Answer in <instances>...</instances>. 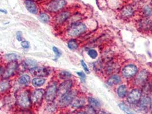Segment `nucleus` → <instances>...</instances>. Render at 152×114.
<instances>
[{"mask_svg": "<svg viewBox=\"0 0 152 114\" xmlns=\"http://www.w3.org/2000/svg\"><path fill=\"white\" fill-rule=\"evenodd\" d=\"M86 29V26L84 23H75L70 26L66 33L69 37H76L84 34Z\"/></svg>", "mask_w": 152, "mask_h": 114, "instance_id": "nucleus-1", "label": "nucleus"}, {"mask_svg": "<svg viewBox=\"0 0 152 114\" xmlns=\"http://www.w3.org/2000/svg\"><path fill=\"white\" fill-rule=\"evenodd\" d=\"M17 102L18 105L23 108H29L32 104L29 93L26 91H22L18 94Z\"/></svg>", "mask_w": 152, "mask_h": 114, "instance_id": "nucleus-2", "label": "nucleus"}, {"mask_svg": "<svg viewBox=\"0 0 152 114\" xmlns=\"http://www.w3.org/2000/svg\"><path fill=\"white\" fill-rule=\"evenodd\" d=\"M77 95V91L70 90L60 97L58 105L61 107H66L72 103Z\"/></svg>", "mask_w": 152, "mask_h": 114, "instance_id": "nucleus-3", "label": "nucleus"}, {"mask_svg": "<svg viewBox=\"0 0 152 114\" xmlns=\"http://www.w3.org/2000/svg\"><path fill=\"white\" fill-rule=\"evenodd\" d=\"M138 68L134 64H129L126 65L122 70V75L125 78H132L137 75Z\"/></svg>", "mask_w": 152, "mask_h": 114, "instance_id": "nucleus-4", "label": "nucleus"}, {"mask_svg": "<svg viewBox=\"0 0 152 114\" xmlns=\"http://www.w3.org/2000/svg\"><path fill=\"white\" fill-rule=\"evenodd\" d=\"M142 97V92L138 89H134L130 91L127 97L128 102L132 105H137Z\"/></svg>", "mask_w": 152, "mask_h": 114, "instance_id": "nucleus-5", "label": "nucleus"}, {"mask_svg": "<svg viewBox=\"0 0 152 114\" xmlns=\"http://www.w3.org/2000/svg\"><path fill=\"white\" fill-rule=\"evenodd\" d=\"M66 5L65 0H54L48 5L47 9L50 12H57L64 8Z\"/></svg>", "mask_w": 152, "mask_h": 114, "instance_id": "nucleus-6", "label": "nucleus"}, {"mask_svg": "<svg viewBox=\"0 0 152 114\" xmlns=\"http://www.w3.org/2000/svg\"><path fill=\"white\" fill-rule=\"evenodd\" d=\"M57 91L58 89L56 84L53 83L49 84L46 89L45 94L46 100L48 102L53 101L57 95Z\"/></svg>", "mask_w": 152, "mask_h": 114, "instance_id": "nucleus-7", "label": "nucleus"}, {"mask_svg": "<svg viewBox=\"0 0 152 114\" xmlns=\"http://www.w3.org/2000/svg\"><path fill=\"white\" fill-rule=\"evenodd\" d=\"M30 73L33 76L42 78L49 76L50 70L45 67H34L30 69Z\"/></svg>", "mask_w": 152, "mask_h": 114, "instance_id": "nucleus-8", "label": "nucleus"}, {"mask_svg": "<svg viewBox=\"0 0 152 114\" xmlns=\"http://www.w3.org/2000/svg\"><path fill=\"white\" fill-rule=\"evenodd\" d=\"M138 29L144 33H149L152 31V20L149 18H143L138 23Z\"/></svg>", "mask_w": 152, "mask_h": 114, "instance_id": "nucleus-9", "label": "nucleus"}, {"mask_svg": "<svg viewBox=\"0 0 152 114\" xmlns=\"http://www.w3.org/2000/svg\"><path fill=\"white\" fill-rule=\"evenodd\" d=\"M17 67L18 63L16 61L10 62L4 71L3 78L4 79H8L9 78L13 76V75L15 73V70L17 68Z\"/></svg>", "mask_w": 152, "mask_h": 114, "instance_id": "nucleus-10", "label": "nucleus"}, {"mask_svg": "<svg viewBox=\"0 0 152 114\" xmlns=\"http://www.w3.org/2000/svg\"><path fill=\"white\" fill-rule=\"evenodd\" d=\"M72 86H73V82L70 79L66 80L63 83H62L60 85L59 87L58 88L57 95H59L61 97L64 94L71 90Z\"/></svg>", "mask_w": 152, "mask_h": 114, "instance_id": "nucleus-11", "label": "nucleus"}, {"mask_svg": "<svg viewBox=\"0 0 152 114\" xmlns=\"http://www.w3.org/2000/svg\"><path fill=\"white\" fill-rule=\"evenodd\" d=\"M150 102L151 98L149 96L145 95L144 96L142 95L141 98L137 105L141 111L147 112L148 108L150 107Z\"/></svg>", "mask_w": 152, "mask_h": 114, "instance_id": "nucleus-12", "label": "nucleus"}, {"mask_svg": "<svg viewBox=\"0 0 152 114\" xmlns=\"http://www.w3.org/2000/svg\"><path fill=\"white\" fill-rule=\"evenodd\" d=\"M45 91L43 89H37L34 91L31 95V102L33 104H39L43 99Z\"/></svg>", "mask_w": 152, "mask_h": 114, "instance_id": "nucleus-13", "label": "nucleus"}, {"mask_svg": "<svg viewBox=\"0 0 152 114\" xmlns=\"http://www.w3.org/2000/svg\"><path fill=\"white\" fill-rule=\"evenodd\" d=\"M149 73L146 70L140 71L135 79V84L137 86H143L148 81Z\"/></svg>", "mask_w": 152, "mask_h": 114, "instance_id": "nucleus-14", "label": "nucleus"}, {"mask_svg": "<svg viewBox=\"0 0 152 114\" xmlns=\"http://www.w3.org/2000/svg\"><path fill=\"white\" fill-rule=\"evenodd\" d=\"M118 68V66H117V63L114 62V61H109L107 63L106 66H105V72L107 73V74H112L114 73L116 70Z\"/></svg>", "mask_w": 152, "mask_h": 114, "instance_id": "nucleus-15", "label": "nucleus"}, {"mask_svg": "<svg viewBox=\"0 0 152 114\" xmlns=\"http://www.w3.org/2000/svg\"><path fill=\"white\" fill-rule=\"evenodd\" d=\"M25 5L27 10L32 14H37L38 12V9L36 4L31 0H25Z\"/></svg>", "mask_w": 152, "mask_h": 114, "instance_id": "nucleus-16", "label": "nucleus"}, {"mask_svg": "<svg viewBox=\"0 0 152 114\" xmlns=\"http://www.w3.org/2000/svg\"><path fill=\"white\" fill-rule=\"evenodd\" d=\"M85 99L83 98V97H78L77 98L76 97L75 99L73 100V102H72L71 105L74 108H81L85 105Z\"/></svg>", "mask_w": 152, "mask_h": 114, "instance_id": "nucleus-17", "label": "nucleus"}, {"mask_svg": "<svg viewBox=\"0 0 152 114\" xmlns=\"http://www.w3.org/2000/svg\"><path fill=\"white\" fill-rule=\"evenodd\" d=\"M121 82V78L118 75H113L110 76L107 81V84L110 86H113L120 84Z\"/></svg>", "mask_w": 152, "mask_h": 114, "instance_id": "nucleus-18", "label": "nucleus"}, {"mask_svg": "<svg viewBox=\"0 0 152 114\" xmlns=\"http://www.w3.org/2000/svg\"><path fill=\"white\" fill-rule=\"evenodd\" d=\"M117 94L119 98H124L128 95V88L125 84H121L120 85L117 90Z\"/></svg>", "mask_w": 152, "mask_h": 114, "instance_id": "nucleus-19", "label": "nucleus"}, {"mask_svg": "<svg viewBox=\"0 0 152 114\" xmlns=\"http://www.w3.org/2000/svg\"><path fill=\"white\" fill-rule=\"evenodd\" d=\"M70 13L69 12H63L60 13L56 18V22L57 23H62L67 20L70 16Z\"/></svg>", "mask_w": 152, "mask_h": 114, "instance_id": "nucleus-20", "label": "nucleus"}, {"mask_svg": "<svg viewBox=\"0 0 152 114\" xmlns=\"http://www.w3.org/2000/svg\"><path fill=\"white\" fill-rule=\"evenodd\" d=\"M134 13V10L130 7H126L121 10V15L124 18H130L132 17Z\"/></svg>", "mask_w": 152, "mask_h": 114, "instance_id": "nucleus-21", "label": "nucleus"}, {"mask_svg": "<svg viewBox=\"0 0 152 114\" xmlns=\"http://www.w3.org/2000/svg\"><path fill=\"white\" fill-rule=\"evenodd\" d=\"M31 76L27 74H24L20 76L18 79L19 84L23 86H28L31 82Z\"/></svg>", "mask_w": 152, "mask_h": 114, "instance_id": "nucleus-22", "label": "nucleus"}, {"mask_svg": "<svg viewBox=\"0 0 152 114\" xmlns=\"http://www.w3.org/2000/svg\"><path fill=\"white\" fill-rule=\"evenodd\" d=\"M88 101L89 102V106L93 107L94 109L99 108L101 107V103L97 99L92 97H89L88 98Z\"/></svg>", "mask_w": 152, "mask_h": 114, "instance_id": "nucleus-23", "label": "nucleus"}, {"mask_svg": "<svg viewBox=\"0 0 152 114\" xmlns=\"http://www.w3.org/2000/svg\"><path fill=\"white\" fill-rule=\"evenodd\" d=\"M46 82V80L44 78L37 77L32 80V84L34 87H40L43 86Z\"/></svg>", "mask_w": 152, "mask_h": 114, "instance_id": "nucleus-24", "label": "nucleus"}, {"mask_svg": "<svg viewBox=\"0 0 152 114\" xmlns=\"http://www.w3.org/2000/svg\"><path fill=\"white\" fill-rule=\"evenodd\" d=\"M10 87V83L8 81L4 80L0 82V92L2 93L8 90Z\"/></svg>", "mask_w": 152, "mask_h": 114, "instance_id": "nucleus-25", "label": "nucleus"}, {"mask_svg": "<svg viewBox=\"0 0 152 114\" xmlns=\"http://www.w3.org/2000/svg\"><path fill=\"white\" fill-rule=\"evenodd\" d=\"M68 47L71 50H76L78 47V44L75 39H72L68 42Z\"/></svg>", "mask_w": 152, "mask_h": 114, "instance_id": "nucleus-26", "label": "nucleus"}, {"mask_svg": "<svg viewBox=\"0 0 152 114\" xmlns=\"http://www.w3.org/2000/svg\"><path fill=\"white\" fill-rule=\"evenodd\" d=\"M72 74L68 71L63 70L61 71L59 74V77L62 80H68L72 77Z\"/></svg>", "mask_w": 152, "mask_h": 114, "instance_id": "nucleus-27", "label": "nucleus"}, {"mask_svg": "<svg viewBox=\"0 0 152 114\" xmlns=\"http://www.w3.org/2000/svg\"><path fill=\"white\" fill-rule=\"evenodd\" d=\"M24 64L25 66L27 68H33L34 67H36V65H37V62L31 59H28L24 61Z\"/></svg>", "mask_w": 152, "mask_h": 114, "instance_id": "nucleus-28", "label": "nucleus"}, {"mask_svg": "<svg viewBox=\"0 0 152 114\" xmlns=\"http://www.w3.org/2000/svg\"><path fill=\"white\" fill-rule=\"evenodd\" d=\"M118 106L123 111H124L126 114H136L135 113H134L133 111H132V110L125 104L120 103L118 105Z\"/></svg>", "mask_w": 152, "mask_h": 114, "instance_id": "nucleus-29", "label": "nucleus"}, {"mask_svg": "<svg viewBox=\"0 0 152 114\" xmlns=\"http://www.w3.org/2000/svg\"><path fill=\"white\" fill-rule=\"evenodd\" d=\"M5 59L8 61L10 62H12V61H15L17 58H18V56L17 55H16L15 53H10L7 54L5 56Z\"/></svg>", "mask_w": 152, "mask_h": 114, "instance_id": "nucleus-30", "label": "nucleus"}, {"mask_svg": "<svg viewBox=\"0 0 152 114\" xmlns=\"http://www.w3.org/2000/svg\"><path fill=\"white\" fill-rule=\"evenodd\" d=\"M88 55H89V57L93 60H95L98 57V53L97 51L95 49H90L88 52Z\"/></svg>", "mask_w": 152, "mask_h": 114, "instance_id": "nucleus-31", "label": "nucleus"}, {"mask_svg": "<svg viewBox=\"0 0 152 114\" xmlns=\"http://www.w3.org/2000/svg\"><path fill=\"white\" fill-rule=\"evenodd\" d=\"M39 18L41 21L44 23H48L49 21V17L46 13H41L39 15Z\"/></svg>", "mask_w": 152, "mask_h": 114, "instance_id": "nucleus-32", "label": "nucleus"}, {"mask_svg": "<svg viewBox=\"0 0 152 114\" xmlns=\"http://www.w3.org/2000/svg\"><path fill=\"white\" fill-rule=\"evenodd\" d=\"M85 112L87 114H97L96 109H94L93 107H92L91 106L86 107Z\"/></svg>", "mask_w": 152, "mask_h": 114, "instance_id": "nucleus-33", "label": "nucleus"}, {"mask_svg": "<svg viewBox=\"0 0 152 114\" xmlns=\"http://www.w3.org/2000/svg\"><path fill=\"white\" fill-rule=\"evenodd\" d=\"M144 13L146 17H150L152 15V10L149 7H145L144 8Z\"/></svg>", "mask_w": 152, "mask_h": 114, "instance_id": "nucleus-34", "label": "nucleus"}, {"mask_svg": "<svg viewBox=\"0 0 152 114\" xmlns=\"http://www.w3.org/2000/svg\"><path fill=\"white\" fill-rule=\"evenodd\" d=\"M53 51L54 53L56 55V60L57 59H58V58H60V57L61 55V52H60V50L56 47L54 46L53 47Z\"/></svg>", "mask_w": 152, "mask_h": 114, "instance_id": "nucleus-35", "label": "nucleus"}, {"mask_svg": "<svg viewBox=\"0 0 152 114\" xmlns=\"http://www.w3.org/2000/svg\"><path fill=\"white\" fill-rule=\"evenodd\" d=\"M81 66H83V68L84 69V71L85 73H86L87 74H89V69L88 68L87 65L85 63V62H84V60H81Z\"/></svg>", "mask_w": 152, "mask_h": 114, "instance_id": "nucleus-36", "label": "nucleus"}, {"mask_svg": "<svg viewBox=\"0 0 152 114\" xmlns=\"http://www.w3.org/2000/svg\"><path fill=\"white\" fill-rule=\"evenodd\" d=\"M77 74L81 78V81L85 82V79H86V76H85V74L84 73V72H83V71L77 72Z\"/></svg>", "mask_w": 152, "mask_h": 114, "instance_id": "nucleus-37", "label": "nucleus"}, {"mask_svg": "<svg viewBox=\"0 0 152 114\" xmlns=\"http://www.w3.org/2000/svg\"><path fill=\"white\" fill-rule=\"evenodd\" d=\"M21 45L23 47V48L25 49H29L30 47V44L28 41H22L21 43Z\"/></svg>", "mask_w": 152, "mask_h": 114, "instance_id": "nucleus-38", "label": "nucleus"}, {"mask_svg": "<svg viewBox=\"0 0 152 114\" xmlns=\"http://www.w3.org/2000/svg\"><path fill=\"white\" fill-rule=\"evenodd\" d=\"M16 38L18 41H21L23 40V36L21 31H18L16 34Z\"/></svg>", "mask_w": 152, "mask_h": 114, "instance_id": "nucleus-39", "label": "nucleus"}, {"mask_svg": "<svg viewBox=\"0 0 152 114\" xmlns=\"http://www.w3.org/2000/svg\"><path fill=\"white\" fill-rule=\"evenodd\" d=\"M73 114H87L84 111H77L76 113H74Z\"/></svg>", "mask_w": 152, "mask_h": 114, "instance_id": "nucleus-40", "label": "nucleus"}, {"mask_svg": "<svg viewBox=\"0 0 152 114\" xmlns=\"http://www.w3.org/2000/svg\"><path fill=\"white\" fill-rule=\"evenodd\" d=\"M0 12L3 13H7V11L6 10H4V9H0Z\"/></svg>", "mask_w": 152, "mask_h": 114, "instance_id": "nucleus-41", "label": "nucleus"}, {"mask_svg": "<svg viewBox=\"0 0 152 114\" xmlns=\"http://www.w3.org/2000/svg\"><path fill=\"white\" fill-rule=\"evenodd\" d=\"M3 73H4V69L2 68H0V76H2Z\"/></svg>", "mask_w": 152, "mask_h": 114, "instance_id": "nucleus-42", "label": "nucleus"}, {"mask_svg": "<svg viewBox=\"0 0 152 114\" xmlns=\"http://www.w3.org/2000/svg\"><path fill=\"white\" fill-rule=\"evenodd\" d=\"M99 114H107L106 112H104V111H101L100 113Z\"/></svg>", "mask_w": 152, "mask_h": 114, "instance_id": "nucleus-43", "label": "nucleus"}, {"mask_svg": "<svg viewBox=\"0 0 152 114\" xmlns=\"http://www.w3.org/2000/svg\"><path fill=\"white\" fill-rule=\"evenodd\" d=\"M29 114V113H22L21 114Z\"/></svg>", "mask_w": 152, "mask_h": 114, "instance_id": "nucleus-44", "label": "nucleus"}]
</instances>
